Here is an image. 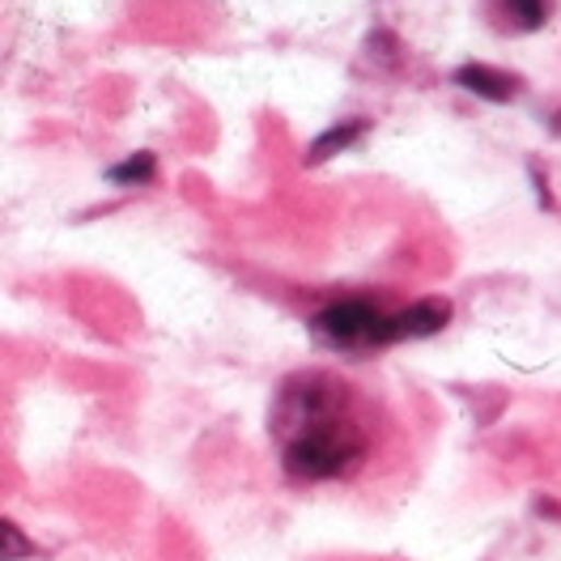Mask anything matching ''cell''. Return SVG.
<instances>
[{"label":"cell","mask_w":561,"mask_h":561,"mask_svg":"<svg viewBox=\"0 0 561 561\" xmlns=\"http://www.w3.org/2000/svg\"><path fill=\"white\" fill-rule=\"evenodd\" d=\"M451 323V302L443 298H421L409 302L400 311L387 316V345H400V341H417V336H434Z\"/></svg>","instance_id":"3957f363"},{"label":"cell","mask_w":561,"mask_h":561,"mask_svg":"<svg viewBox=\"0 0 561 561\" xmlns=\"http://www.w3.org/2000/svg\"><path fill=\"white\" fill-rule=\"evenodd\" d=\"M456 85H463L477 99H490V103H511V99H519V85L524 81L515 72L490 69V65H463L456 72Z\"/></svg>","instance_id":"277c9868"},{"label":"cell","mask_w":561,"mask_h":561,"mask_svg":"<svg viewBox=\"0 0 561 561\" xmlns=\"http://www.w3.org/2000/svg\"><path fill=\"white\" fill-rule=\"evenodd\" d=\"M497 13L506 22V31H540L553 13V0H497Z\"/></svg>","instance_id":"5b68a950"},{"label":"cell","mask_w":561,"mask_h":561,"mask_svg":"<svg viewBox=\"0 0 561 561\" xmlns=\"http://www.w3.org/2000/svg\"><path fill=\"white\" fill-rule=\"evenodd\" d=\"M311 332L328 350H379L387 345V311H379L375 298H345L323 307L311 319Z\"/></svg>","instance_id":"7a4b0ae2"},{"label":"cell","mask_w":561,"mask_h":561,"mask_svg":"<svg viewBox=\"0 0 561 561\" xmlns=\"http://www.w3.org/2000/svg\"><path fill=\"white\" fill-rule=\"evenodd\" d=\"M26 558H35V540L18 524L0 519V561H26Z\"/></svg>","instance_id":"ba28073f"},{"label":"cell","mask_w":561,"mask_h":561,"mask_svg":"<svg viewBox=\"0 0 561 561\" xmlns=\"http://www.w3.org/2000/svg\"><path fill=\"white\" fill-rule=\"evenodd\" d=\"M366 137V119H345V124H336V128H328L323 137L307 149V167H316V162H328V158H336L341 149H350L357 140Z\"/></svg>","instance_id":"8992f818"},{"label":"cell","mask_w":561,"mask_h":561,"mask_svg":"<svg viewBox=\"0 0 561 561\" xmlns=\"http://www.w3.org/2000/svg\"><path fill=\"white\" fill-rule=\"evenodd\" d=\"M153 175H158V158H153V153H128L124 162L106 167V179H111L115 187H149Z\"/></svg>","instance_id":"52a82bcc"},{"label":"cell","mask_w":561,"mask_h":561,"mask_svg":"<svg viewBox=\"0 0 561 561\" xmlns=\"http://www.w3.org/2000/svg\"><path fill=\"white\" fill-rule=\"evenodd\" d=\"M273 434L280 438V468L294 481L345 477L366 456V434L350 417V387L332 375H298L280 387Z\"/></svg>","instance_id":"6da1fadb"}]
</instances>
